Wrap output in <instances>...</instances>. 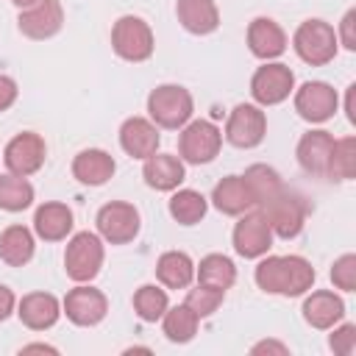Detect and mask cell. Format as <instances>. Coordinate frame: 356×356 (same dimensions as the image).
Masks as SVG:
<instances>
[{
    "mask_svg": "<svg viewBox=\"0 0 356 356\" xmlns=\"http://www.w3.org/2000/svg\"><path fill=\"white\" fill-rule=\"evenodd\" d=\"M253 275L259 289L284 298H298L314 284V267L303 256H267L259 261Z\"/></svg>",
    "mask_w": 356,
    "mask_h": 356,
    "instance_id": "obj_1",
    "label": "cell"
},
{
    "mask_svg": "<svg viewBox=\"0 0 356 356\" xmlns=\"http://www.w3.org/2000/svg\"><path fill=\"white\" fill-rule=\"evenodd\" d=\"M192 111H195L192 95L178 83H161L147 95V114L159 128L178 131L189 122Z\"/></svg>",
    "mask_w": 356,
    "mask_h": 356,
    "instance_id": "obj_2",
    "label": "cell"
},
{
    "mask_svg": "<svg viewBox=\"0 0 356 356\" xmlns=\"http://www.w3.org/2000/svg\"><path fill=\"white\" fill-rule=\"evenodd\" d=\"M337 44L339 42H337L334 28L328 22H323V19H306V22H300L298 31H295V36H292L295 53L306 64H312V67H323V64L334 61Z\"/></svg>",
    "mask_w": 356,
    "mask_h": 356,
    "instance_id": "obj_3",
    "label": "cell"
},
{
    "mask_svg": "<svg viewBox=\"0 0 356 356\" xmlns=\"http://www.w3.org/2000/svg\"><path fill=\"white\" fill-rule=\"evenodd\" d=\"M153 31L142 17L125 14L111 28V47L125 61H147L153 56Z\"/></svg>",
    "mask_w": 356,
    "mask_h": 356,
    "instance_id": "obj_4",
    "label": "cell"
},
{
    "mask_svg": "<svg viewBox=\"0 0 356 356\" xmlns=\"http://www.w3.org/2000/svg\"><path fill=\"white\" fill-rule=\"evenodd\" d=\"M103 242L97 234L92 231H81L67 242V253H64V270L72 281L86 284L92 281L100 267H103Z\"/></svg>",
    "mask_w": 356,
    "mask_h": 356,
    "instance_id": "obj_5",
    "label": "cell"
},
{
    "mask_svg": "<svg viewBox=\"0 0 356 356\" xmlns=\"http://www.w3.org/2000/svg\"><path fill=\"white\" fill-rule=\"evenodd\" d=\"M222 145V131L209 120L186 122L178 136V153L189 164H209L217 159Z\"/></svg>",
    "mask_w": 356,
    "mask_h": 356,
    "instance_id": "obj_6",
    "label": "cell"
},
{
    "mask_svg": "<svg viewBox=\"0 0 356 356\" xmlns=\"http://www.w3.org/2000/svg\"><path fill=\"white\" fill-rule=\"evenodd\" d=\"M295 89V72L286 64H264L250 78V95L259 106H278Z\"/></svg>",
    "mask_w": 356,
    "mask_h": 356,
    "instance_id": "obj_7",
    "label": "cell"
},
{
    "mask_svg": "<svg viewBox=\"0 0 356 356\" xmlns=\"http://www.w3.org/2000/svg\"><path fill=\"white\" fill-rule=\"evenodd\" d=\"M261 214H264L270 231L278 234L281 239L298 236L300 228H303V220H306L303 203H300L292 192H286V189H281V192L273 195L267 203H261Z\"/></svg>",
    "mask_w": 356,
    "mask_h": 356,
    "instance_id": "obj_8",
    "label": "cell"
},
{
    "mask_svg": "<svg viewBox=\"0 0 356 356\" xmlns=\"http://www.w3.org/2000/svg\"><path fill=\"white\" fill-rule=\"evenodd\" d=\"M139 211L131 203L111 200L97 211V234L111 245H125L139 234Z\"/></svg>",
    "mask_w": 356,
    "mask_h": 356,
    "instance_id": "obj_9",
    "label": "cell"
},
{
    "mask_svg": "<svg viewBox=\"0 0 356 356\" xmlns=\"http://www.w3.org/2000/svg\"><path fill=\"white\" fill-rule=\"evenodd\" d=\"M267 134V117L259 106L253 103H239L231 114H228V122H225V139L234 145V147H256L261 145Z\"/></svg>",
    "mask_w": 356,
    "mask_h": 356,
    "instance_id": "obj_10",
    "label": "cell"
},
{
    "mask_svg": "<svg viewBox=\"0 0 356 356\" xmlns=\"http://www.w3.org/2000/svg\"><path fill=\"white\" fill-rule=\"evenodd\" d=\"M3 161H6L8 172H14V175H22V178L33 175V172L44 164V139H42L39 134H33V131L17 134V136L6 145Z\"/></svg>",
    "mask_w": 356,
    "mask_h": 356,
    "instance_id": "obj_11",
    "label": "cell"
},
{
    "mask_svg": "<svg viewBox=\"0 0 356 356\" xmlns=\"http://www.w3.org/2000/svg\"><path fill=\"white\" fill-rule=\"evenodd\" d=\"M337 106H339V97H337L334 86H328L325 81H306L295 92V111L306 122H325V120H331Z\"/></svg>",
    "mask_w": 356,
    "mask_h": 356,
    "instance_id": "obj_12",
    "label": "cell"
},
{
    "mask_svg": "<svg viewBox=\"0 0 356 356\" xmlns=\"http://www.w3.org/2000/svg\"><path fill=\"white\" fill-rule=\"evenodd\" d=\"M273 245V231L261 211H245L242 220L234 228V250L242 259H259L267 256Z\"/></svg>",
    "mask_w": 356,
    "mask_h": 356,
    "instance_id": "obj_13",
    "label": "cell"
},
{
    "mask_svg": "<svg viewBox=\"0 0 356 356\" xmlns=\"http://www.w3.org/2000/svg\"><path fill=\"white\" fill-rule=\"evenodd\" d=\"M106 312H108V300H106V295L100 292V289H95V286H75V289H70L67 292V298H64V314L75 323V325H81V328H89V325H97L103 317H106Z\"/></svg>",
    "mask_w": 356,
    "mask_h": 356,
    "instance_id": "obj_14",
    "label": "cell"
},
{
    "mask_svg": "<svg viewBox=\"0 0 356 356\" xmlns=\"http://www.w3.org/2000/svg\"><path fill=\"white\" fill-rule=\"evenodd\" d=\"M17 25L28 39H50L64 25V8L58 0H39L36 6L19 11Z\"/></svg>",
    "mask_w": 356,
    "mask_h": 356,
    "instance_id": "obj_15",
    "label": "cell"
},
{
    "mask_svg": "<svg viewBox=\"0 0 356 356\" xmlns=\"http://www.w3.org/2000/svg\"><path fill=\"white\" fill-rule=\"evenodd\" d=\"M248 47L256 58H278L286 50V33L284 28L270 17H256L248 25Z\"/></svg>",
    "mask_w": 356,
    "mask_h": 356,
    "instance_id": "obj_16",
    "label": "cell"
},
{
    "mask_svg": "<svg viewBox=\"0 0 356 356\" xmlns=\"http://www.w3.org/2000/svg\"><path fill=\"white\" fill-rule=\"evenodd\" d=\"M331 150H334V136L328 131H309L298 142V164L309 175H328L331 164Z\"/></svg>",
    "mask_w": 356,
    "mask_h": 356,
    "instance_id": "obj_17",
    "label": "cell"
},
{
    "mask_svg": "<svg viewBox=\"0 0 356 356\" xmlns=\"http://www.w3.org/2000/svg\"><path fill=\"white\" fill-rule=\"evenodd\" d=\"M120 145L131 159H147L159 150V128L145 117H128L120 128Z\"/></svg>",
    "mask_w": 356,
    "mask_h": 356,
    "instance_id": "obj_18",
    "label": "cell"
},
{
    "mask_svg": "<svg viewBox=\"0 0 356 356\" xmlns=\"http://www.w3.org/2000/svg\"><path fill=\"white\" fill-rule=\"evenodd\" d=\"M142 175H145V184L153 186L156 192H172V189H178V184L186 178V170H184V161H181L178 156L153 153V156L145 159Z\"/></svg>",
    "mask_w": 356,
    "mask_h": 356,
    "instance_id": "obj_19",
    "label": "cell"
},
{
    "mask_svg": "<svg viewBox=\"0 0 356 356\" xmlns=\"http://www.w3.org/2000/svg\"><path fill=\"white\" fill-rule=\"evenodd\" d=\"M17 314H19L22 325H28L31 331H44V328L56 325V320L61 314V303L50 292H31L19 300Z\"/></svg>",
    "mask_w": 356,
    "mask_h": 356,
    "instance_id": "obj_20",
    "label": "cell"
},
{
    "mask_svg": "<svg viewBox=\"0 0 356 356\" xmlns=\"http://www.w3.org/2000/svg\"><path fill=\"white\" fill-rule=\"evenodd\" d=\"M342 317H345V303L331 289H317L303 300V320L312 328H320V331L334 328Z\"/></svg>",
    "mask_w": 356,
    "mask_h": 356,
    "instance_id": "obj_21",
    "label": "cell"
},
{
    "mask_svg": "<svg viewBox=\"0 0 356 356\" xmlns=\"http://www.w3.org/2000/svg\"><path fill=\"white\" fill-rule=\"evenodd\" d=\"M211 203L222 214H228V217H239V214H245V211H250L256 206V200H253V195H250V189H248V184H245L242 175H225L214 186Z\"/></svg>",
    "mask_w": 356,
    "mask_h": 356,
    "instance_id": "obj_22",
    "label": "cell"
},
{
    "mask_svg": "<svg viewBox=\"0 0 356 356\" xmlns=\"http://www.w3.org/2000/svg\"><path fill=\"white\" fill-rule=\"evenodd\" d=\"M33 231L44 242H61L72 231V209L64 203H42L33 214Z\"/></svg>",
    "mask_w": 356,
    "mask_h": 356,
    "instance_id": "obj_23",
    "label": "cell"
},
{
    "mask_svg": "<svg viewBox=\"0 0 356 356\" xmlns=\"http://www.w3.org/2000/svg\"><path fill=\"white\" fill-rule=\"evenodd\" d=\"M175 14H178V22L195 36H206L220 25V11L214 0H178Z\"/></svg>",
    "mask_w": 356,
    "mask_h": 356,
    "instance_id": "obj_24",
    "label": "cell"
},
{
    "mask_svg": "<svg viewBox=\"0 0 356 356\" xmlns=\"http://www.w3.org/2000/svg\"><path fill=\"white\" fill-rule=\"evenodd\" d=\"M114 159L100 150V147H89V150H81L75 159H72V175L86 184V186H100L106 184L111 175H114Z\"/></svg>",
    "mask_w": 356,
    "mask_h": 356,
    "instance_id": "obj_25",
    "label": "cell"
},
{
    "mask_svg": "<svg viewBox=\"0 0 356 356\" xmlns=\"http://www.w3.org/2000/svg\"><path fill=\"white\" fill-rule=\"evenodd\" d=\"M156 278L167 289H186L195 278V261L184 250H167L156 261Z\"/></svg>",
    "mask_w": 356,
    "mask_h": 356,
    "instance_id": "obj_26",
    "label": "cell"
},
{
    "mask_svg": "<svg viewBox=\"0 0 356 356\" xmlns=\"http://www.w3.org/2000/svg\"><path fill=\"white\" fill-rule=\"evenodd\" d=\"M195 275H197V284L203 286H211V289H231L234 281H236V267L228 256L222 253H209L200 259V264L195 267Z\"/></svg>",
    "mask_w": 356,
    "mask_h": 356,
    "instance_id": "obj_27",
    "label": "cell"
},
{
    "mask_svg": "<svg viewBox=\"0 0 356 356\" xmlns=\"http://www.w3.org/2000/svg\"><path fill=\"white\" fill-rule=\"evenodd\" d=\"M0 259L8 267H25L33 259V234L25 225H8L0 234Z\"/></svg>",
    "mask_w": 356,
    "mask_h": 356,
    "instance_id": "obj_28",
    "label": "cell"
},
{
    "mask_svg": "<svg viewBox=\"0 0 356 356\" xmlns=\"http://www.w3.org/2000/svg\"><path fill=\"white\" fill-rule=\"evenodd\" d=\"M242 178H245V184H248V189H250L256 206L267 203L273 195H278V192L284 189L281 175H278L273 167H267V164H250Z\"/></svg>",
    "mask_w": 356,
    "mask_h": 356,
    "instance_id": "obj_29",
    "label": "cell"
},
{
    "mask_svg": "<svg viewBox=\"0 0 356 356\" xmlns=\"http://www.w3.org/2000/svg\"><path fill=\"white\" fill-rule=\"evenodd\" d=\"M206 209H209L206 197H203L200 192H195V189H178V192L170 197V214H172V220L181 222V225H195V222H200V220L206 217Z\"/></svg>",
    "mask_w": 356,
    "mask_h": 356,
    "instance_id": "obj_30",
    "label": "cell"
},
{
    "mask_svg": "<svg viewBox=\"0 0 356 356\" xmlns=\"http://www.w3.org/2000/svg\"><path fill=\"white\" fill-rule=\"evenodd\" d=\"M161 320H164V337L170 339V342H189L195 334H197V314L186 306V303H181V306H167V312L161 314Z\"/></svg>",
    "mask_w": 356,
    "mask_h": 356,
    "instance_id": "obj_31",
    "label": "cell"
},
{
    "mask_svg": "<svg viewBox=\"0 0 356 356\" xmlns=\"http://www.w3.org/2000/svg\"><path fill=\"white\" fill-rule=\"evenodd\" d=\"M33 203V186L22 175H0V209L6 211H22Z\"/></svg>",
    "mask_w": 356,
    "mask_h": 356,
    "instance_id": "obj_32",
    "label": "cell"
},
{
    "mask_svg": "<svg viewBox=\"0 0 356 356\" xmlns=\"http://www.w3.org/2000/svg\"><path fill=\"white\" fill-rule=\"evenodd\" d=\"M170 300H167V292L156 284H145L134 292V312L139 314V320L145 323H156L161 320V314L167 312Z\"/></svg>",
    "mask_w": 356,
    "mask_h": 356,
    "instance_id": "obj_33",
    "label": "cell"
},
{
    "mask_svg": "<svg viewBox=\"0 0 356 356\" xmlns=\"http://www.w3.org/2000/svg\"><path fill=\"white\" fill-rule=\"evenodd\" d=\"M353 175H356V139H353V136L334 139L331 164H328V178L350 181Z\"/></svg>",
    "mask_w": 356,
    "mask_h": 356,
    "instance_id": "obj_34",
    "label": "cell"
},
{
    "mask_svg": "<svg viewBox=\"0 0 356 356\" xmlns=\"http://www.w3.org/2000/svg\"><path fill=\"white\" fill-rule=\"evenodd\" d=\"M222 298H225V292L197 284L195 289H189V292H186V300H184V303L197 314V320H203V317H211V314L220 309Z\"/></svg>",
    "mask_w": 356,
    "mask_h": 356,
    "instance_id": "obj_35",
    "label": "cell"
},
{
    "mask_svg": "<svg viewBox=\"0 0 356 356\" xmlns=\"http://www.w3.org/2000/svg\"><path fill=\"white\" fill-rule=\"evenodd\" d=\"M331 281L337 289H345V292H353L356 289V256L353 253H345L334 261L331 267Z\"/></svg>",
    "mask_w": 356,
    "mask_h": 356,
    "instance_id": "obj_36",
    "label": "cell"
},
{
    "mask_svg": "<svg viewBox=\"0 0 356 356\" xmlns=\"http://www.w3.org/2000/svg\"><path fill=\"white\" fill-rule=\"evenodd\" d=\"M328 345H331L334 353H339V356H350V353L356 350V325H353V323H345V325L334 328Z\"/></svg>",
    "mask_w": 356,
    "mask_h": 356,
    "instance_id": "obj_37",
    "label": "cell"
},
{
    "mask_svg": "<svg viewBox=\"0 0 356 356\" xmlns=\"http://www.w3.org/2000/svg\"><path fill=\"white\" fill-rule=\"evenodd\" d=\"M353 25H356V11L350 8V11L342 17V22H339V36H337V42H342L348 50H356V33H353Z\"/></svg>",
    "mask_w": 356,
    "mask_h": 356,
    "instance_id": "obj_38",
    "label": "cell"
},
{
    "mask_svg": "<svg viewBox=\"0 0 356 356\" xmlns=\"http://www.w3.org/2000/svg\"><path fill=\"white\" fill-rule=\"evenodd\" d=\"M14 100H17V83L8 75H0V111L14 106Z\"/></svg>",
    "mask_w": 356,
    "mask_h": 356,
    "instance_id": "obj_39",
    "label": "cell"
},
{
    "mask_svg": "<svg viewBox=\"0 0 356 356\" xmlns=\"http://www.w3.org/2000/svg\"><path fill=\"white\" fill-rule=\"evenodd\" d=\"M14 306H17V298H14V292H11L6 284H0V323L11 317Z\"/></svg>",
    "mask_w": 356,
    "mask_h": 356,
    "instance_id": "obj_40",
    "label": "cell"
},
{
    "mask_svg": "<svg viewBox=\"0 0 356 356\" xmlns=\"http://www.w3.org/2000/svg\"><path fill=\"white\" fill-rule=\"evenodd\" d=\"M250 353H278V356H286V353H289V348H286V345H281V342H275V339H264V342L253 345V348H250Z\"/></svg>",
    "mask_w": 356,
    "mask_h": 356,
    "instance_id": "obj_41",
    "label": "cell"
},
{
    "mask_svg": "<svg viewBox=\"0 0 356 356\" xmlns=\"http://www.w3.org/2000/svg\"><path fill=\"white\" fill-rule=\"evenodd\" d=\"M353 95H356V83L348 86V97H345V111H348V120L356 122V103H353Z\"/></svg>",
    "mask_w": 356,
    "mask_h": 356,
    "instance_id": "obj_42",
    "label": "cell"
},
{
    "mask_svg": "<svg viewBox=\"0 0 356 356\" xmlns=\"http://www.w3.org/2000/svg\"><path fill=\"white\" fill-rule=\"evenodd\" d=\"M22 350H25V353H28V350H47V353H56V348H50V345H25Z\"/></svg>",
    "mask_w": 356,
    "mask_h": 356,
    "instance_id": "obj_43",
    "label": "cell"
},
{
    "mask_svg": "<svg viewBox=\"0 0 356 356\" xmlns=\"http://www.w3.org/2000/svg\"><path fill=\"white\" fill-rule=\"evenodd\" d=\"M14 6H19V8H31V6H36L39 0H11Z\"/></svg>",
    "mask_w": 356,
    "mask_h": 356,
    "instance_id": "obj_44",
    "label": "cell"
}]
</instances>
